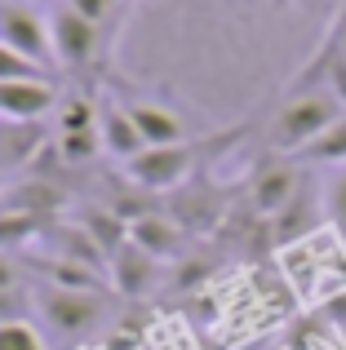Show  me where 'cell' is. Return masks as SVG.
<instances>
[{
    "label": "cell",
    "instance_id": "obj_20",
    "mask_svg": "<svg viewBox=\"0 0 346 350\" xmlns=\"http://www.w3.org/2000/svg\"><path fill=\"white\" fill-rule=\"evenodd\" d=\"M293 160H297V164H333V169H338V164H346V111L333 120V124L324 129V133L315 137L311 146H302Z\"/></svg>",
    "mask_w": 346,
    "mask_h": 350
},
{
    "label": "cell",
    "instance_id": "obj_8",
    "mask_svg": "<svg viewBox=\"0 0 346 350\" xmlns=\"http://www.w3.org/2000/svg\"><path fill=\"white\" fill-rule=\"evenodd\" d=\"M165 213L182 226V231L200 235V231H209V226H217L226 217V191L217 187L213 178L196 173L187 187H178V191L165 196Z\"/></svg>",
    "mask_w": 346,
    "mask_h": 350
},
{
    "label": "cell",
    "instance_id": "obj_9",
    "mask_svg": "<svg viewBox=\"0 0 346 350\" xmlns=\"http://www.w3.org/2000/svg\"><path fill=\"white\" fill-rule=\"evenodd\" d=\"M62 103L58 80H0V120H44Z\"/></svg>",
    "mask_w": 346,
    "mask_h": 350
},
{
    "label": "cell",
    "instance_id": "obj_21",
    "mask_svg": "<svg viewBox=\"0 0 346 350\" xmlns=\"http://www.w3.org/2000/svg\"><path fill=\"white\" fill-rule=\"evenodd\" d=\"M53 155H58L62 169H89V164L98 160L103 151V137H98V129H89V133H58L53 137Z\"/></svg>",
    "mask_w": 346,
    "mask_h": 350
},
{
    "label": "cell",
    "instance_id": "obj_5",
    "mask_svg": "<svg viewBox=\"0 0 346 350\" xmlns=\"http://www.w3.org/2000/svg\"><path fill=\"white\" fill-rule=\"evenodd\" d=\"M107 85H111V94L124 103V111L133 116V124L142 129V137H147V146H173V142H187V137H196V124H191L187 107L173 103L165 89H142V85H124V80L107 76Z\"/></svg>",
    "mask_w": 346,
    "mask_h": 350
},
{
    "label": "cell",
    "instance_id": "obj_16",
    "mask_svg": "<svg viewBox=\"0 0 346 350\" xmlns=\"http://www.w3.org/2000/svg\"><path fill=\"white\" fill-rule=\"evenodd\" d=\"M76 222L98 239V248H103L107 257H116L124 244H129V222H124L116 208H107V204H80L76 208Z\"/></svg>",
    "mask_w": 346,
    "mask_h": 350
},
{
    "label": "cell",
    "instance_id": "obj_26",
    "mask_svg": "<svg viewBox=\"0 0 346 350\" xmlns=\"http://www.w3.org/2000/svg\"><path fill=\"white\" fill-rule=\"evenodd\" d=\"M0 288H27V280H23V262H14L9 253H0Z\"/></svg>",
    "mask_w": 346,
    "mask_h": 350
},
{
    "label": "cell",
    "instance_id": "obj_7",
    "mask_svg": "<svg viewBox=\"0 0 346 350\" xmlns=\"http://www.w3.org/2000/svg\"><path fill=\"white\" fill-rule=\"evenodd\" d=\"M0 40L9 49L27 53L31 62L58 71L53 67V40H49V14H40L27 0H0Z\"/></svg>",
    "mask_w": 346,
    "mask_h": 350
},
{
    "label": "cell",
    "instance_id": "obj_25",
    "mask_svg": "<svg viewBox=\"0 0 346 350\" xmlns=\"http://www.w3.org/2000/svg\"><path fill=\"white\" fill-rule=\"evenodd\" d=\"M36 301H31V284L27 288H0V324H14V319H31Z\"/></svg>",
    "mask_w": 346,
    "mask_h": 350
},
{
    "label": "cell",
    "instance_id": "obj_2",
    "mask_svg": "<svg viewBox=\"0 0 346 350\" xmlns=\"http://www.w3.org/2000/svg\"><path fill=\"white\" fill-rule=\"evenodd\" d=\"M31 301H36V315H40L44 333L53 342H89L98 328L111 319L116 297L111 293H89V288H58V284H31Z\"/></svg>",
    "mask_w": 346,
    "mask_h": 350
},
{
    "label": "cell",
    "instance_id": "obj_15",
    "mask_svg": "<svg viewBox=\"0 0 346 350\" xmlns=\"http://www.w3.org/2000/svg\"><path fill=\"white\" fill-rule=\"evenodd\" d=\"M156 280H160V262L151 253H142L138 244H124L111 257V288L124 293V297H142L147 288H156Z\"/></svg>",
    "mask_w": 346,
    "mask_h": 350
},
{
    "label": "cell",
    "instance_id": "obj_22",
    "mask_svg": "<svg viewBox=\"0 0 346 350\" xmlns=\"http://www.w3.org/2000/svg\"><path fill=\"white\" fill-rule=\"evenodd\" d=\"M320 213L329 217V226L338 235H346V164H338V169L329 173V182H324V191H320Z\"/></svg>",
    "mask_w": 346,
    "mask_h": 350
},
{
    "label": "cell",
    "instance_id": "obj_19",
    "mask_svg": "<svg viewBox=\"0 0 346 350\" xmlns=\"http://www.w3.org/2000/svg\"><path fill=\"white\" fill-rule=\"evenodd\" d=\"M53 124H58V133H89V129H98L94 89H71V94H62L58 111H53Z\"/></svg>",
    "mask_w": 346,
    "mask_h": 350
},
{
    "label": "cell",
    "instance_id": "obj_27",
    "mask_svg": "<svg viewBox=\"0 0 346 350\" xmlns=\"http://www.w3.org/2000/svg\"><path fill=\"white\" fill-rule=\"evenodd\" d=\"M27 5H36V0H27Z\"/></svg>",
    "mask_w": 346,
    "mask_h": 350
},
{
    "label": "cell",
    "instance_id": "obj_1",
    "mask_svg": "<svg viewBox=\"0 0 346 350\" xmlns=\"http://www.w3.org/2000/svg\"><path fill=\"white\" fill-rule=\"evenodd\" d=\"M244 133H249V124H231L222 133H196L173 146H147L138 160L124 164V178L138 191H147V196H169V191L187 187L196 173H204V164L213 155H222L231 142H240Z\"/></svg>",
    "mask_w": 346,
    "mask_h": 350
},
{
    "label": "cell",
    "instance_id": "obj_12",
    "mask_svg": "<svg viewBox=\"0 0 346 350\" xmlns=\"http://www.w3.org/2000/svg\"><path fill=\"white\" fill-rule=\"evenodd\" d=\"M44 253L49 257H62V262H80V266H89V271H103V275H111V257L98 248V239L85 231V226L76 222V217H58V222L44 231Z\"/></svg>",
    "mask_w": 346,
    "mask_h": 350
},
{
    "label": "cell",
    "instance_id": "obj_11",
    "mask_svg": "<svg viewBox=\"0 0 346 350\" xmlns=\"http://www.w3.org/2000/svg\"><path fill=\"white\" fill-rule=\"evenodd\" d=\"M71 204V191L58 178H23L0 191V213H36V217H58Z\"/></svg>",
    "mask_w": 346,
    "mask_h": 350
},
{
    "label": "cell",
    "instance_id": "obj_3",
    "mask_svg": "<svg viewBox=\"0 0 346 350\" xmlns=\"http://www.w3.org/2000/svg\"><path fill=\"white\" fill-rule=\"evenodd\" d=\"M49 40H53V67L58 76H71V80H107L111 76V49L116 44L98 31L94 23L76 14L67 0L49 9Z\"/></svg>",
    "mask_w": 346,
    "mask_h": 350
},
{
    "label": "cell",
    "instance_id": "obj_10",
    "mask_svg": "<svg viewBox=\"0 0 346 350\" xmlns=\"http://www.w3.org/2000/svg\"><path fill=\"white\" fill-rule=\"evenodd\" d=\"M98 137H103V151L111 155L120 169L147 151V137H142V129L133 124V116L124 111V103H120L116 94H111V98H98Z\"/></svg>",
    "mask_w": 346,
    "mask_h": 350
},
{
    "label": "cell",
    "instance_id": "obj_17",
    "mask_svg": "<svg viewBox=\"0 0 346 350\" xmlns=\"http://www.w3.org/2000/svg\"><path fill=\"white\" fill-rule=\"evenodd\" d=\"M311 231H315V204H311V191L302 187L284 213L271 217V239L276 244H297V239H306Z\"/></svg>",
    "mask_w": 346,
    "mask_h": 350
},
{
    "label": "cell",
    "instance_id": "obj_4",
    "mask_svg": "<svg viewBox=\"0 0 346 350\" xmlns=\"http://www.w3.org/2000/svg\"><path fill=\"white\" fill-rule=\"evenodd\" d=\"M346 111L329 89H306V94H284V103L276 107L267 129V151L271 155H289L293 160L302 146H311L324 129Z\"/></svg>",
    "mask_w": 346,
    "mask_h": 350
},
{
    "label": "cell",
    "instance_id": "obj_14",
    "mask_svg": "<svg viewBox=\"0 0 346 350\" xmlns=\"http://www.w3.org/2000/svg\"><path fill=\"white\" fill-rule=\"evenodd\" d=\"M44 146H49L44 142V120H31V124H23V120H0V178L31 169Z\"/></svg>",
    "mask_w": 346,
    "mask_h": 350
},
{
    "label": "cell",
    "instance_id": "obj_6",
    "mask_svg": "<svg viewBox=\"0 0 346 350\" xmlns=\"http://www.w3.org/2000/svg\"><path fill=\"white\" fill-rule=\"evenodd\" d=\"M306 187V178H302V164L297 160H289V155H262L258 164H253V173H249V208L253 213H262V217H276V213H284L289 204L297 200V191Z\"/></svg>",
    "mask_w": 346,
    "mask_h": 350
},
{
    "label": "cell",
    "instance_id": "obj_23",
    "mask_svg": "<svg viewBox=\"0 0 346 350\" xmlns=\"http://www.w3.org/2000/svg\"><path fill=\"white\" fill-rule=\"evenodd\" d=\"M0 80H58V71L40 67V62H31L27 53L9 49V44L0 40Z\"/></svg>",
    "mask_w": 346,
    "mask_h": 350
},
{
    "label": "cell",
    "instance_id": "obj_13",
    "mask_svg": "<svg viewBox=\"0 0 346 350\" xmlns=\"http://www.w3.org/2000/svg\"><path fill=\"white\" fill-rule=\"evenodd\" d=\"M129 244H138L142 253H151L156 262H173V257L187 253L191 231H182L165 208H151V213H142V217L129 222Z\"/></svg>",
    "mask_w": 346,
    "mask_h": 350
},
{
    "label": "cell",
    "instance_id": "obj_24",
    "mask_svg": "<svg viewBox=\"0 0 346 350\" xmlns=\"http://www.w3.org/2000/svg\"><path fill=\"white\" fill-rule=\"evenodd\" d=\"M0 350H49V342L36 328V319H14V324H0Z\"/></svg>",
    "mask_w": 346,
    "mask_h": 350
},
{
    "label": "cell",
    "instance_id": "obj_18",
    "mask_svg": "<svg viewBox=\"0 0 346 350\" xmlns=\"http://www.w3.org/2000/svg\"><path fill=\"white\" fill-rule=\"evenodd\" d=\"M67 5L76 9L85 23H94L111 44H116V36L124 31V23H129V14H133V0H67Z\"/></svg>",
    "mask_w": 346,
    "mask_h": 350
}]
</instances>
